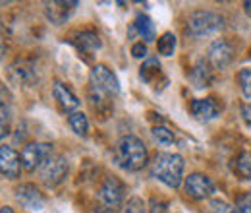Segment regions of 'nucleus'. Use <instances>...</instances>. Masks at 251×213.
<instances>
[{"label":"nucleus","instance_id":"0eeeda50","mask_svg":"<svg viewBox=\"0 0 251 213\" xmlns=\"http://www.w3.org/2000/svg\"><path fill=\"white\" fill-rule=\"evenodd\" d=\"M41 171V181L47 184L49 188H56L66 181L70 165L64 155H50L49 161L39 169Z\"/></svg>","mask_w":251,"mask_h":213},{"label":"nucleus","instance_id":"7c9ffc66","mask_svg":"<svg viewBox=\"0 0 251 213\" xmlns=\"http://www.w3.org/2000/svg\"><path fill=\"white\" fill-rule=\"evenodd\" d=\"M240 113H242V119H244V122L251 126V105H250V103H244V105H242V109H240Z\"/></svg>","mask_w":251,"mask_h":213},{"label":"nucleus","instance_id":"7ed1b4c3","mask_svg":"<svg viewBox=\"0 0 251 213\" xmlns=\"http://www.w3.org/2000/svg\"><path fill=\"white\" fill-rule=\"evenodd\" d=\"M222 28H224V18L211 10H197L188 20V33L197 39L217 35L222 31Z\"/></svg>","mask_w":251,"mask_h":213},{"label":"nucleus","instance_id":"f8f14e48","mask_svg":"<svg viewBox=\"0 0 251 213\" xmlns=\"http://www.w3.org/2000/svg\"><path fill=\"white\" fill-rule=\"evenodd\" d=\"M22 173V159L18 152L10 146H0V175H4L10 181L20 179Z\"/></svg>","mask_w":251,"mask_h":213},{"label":"nucleus","instance_id":"9d476101","mask_svg":"<svg viewBox=\"0 0 251 213\" xmlns=\"http://www.w3.org/2000/svg\"><path fill=\"white\" fill-rule=\"evenodd\" d=\"M79 6V2L75 0H54V2H45V16L50 24L54 26H64L70 16L74 14V10Z\"/></svg>","mask_w":251,"mask_h":213},{"label":"nucleus","instance_id":"f3484780","mask_svg":"<svg viewBox=\"0 0 251 213\" xmlns=\"http://www.w3.org/2000/svg\"><path fill=\"white\" fill-rule=\"evenodd\" d=\"M133 26L137 30V35L143 39V43H153L157 39L155 24H153V20L147 14H137L135 20H133Z\"/></svg>","mask_w":251,"mask_h":213},{"label":"nucleus","instance_id":"393cba45","mask_svg":"<svg viewBox=\"0 0 251 213\" xmlns=\"http://www.w3.org/2000/svg\"><path fill=\"white\" fill-rule=\"evenodd\" d=\"M238 82H240L242 93L251 99V68H242V70L238 72Z\"/></svg>","mask_w":251,"mask_h":213},{"label":"nucleus","instance_id":"1a4fd4ad","mask_svg":"<svg viewBox=\"0 0 251 213\" xmlns=\"http://www.w3.org/2000/svg\"><path fill=\"white\" fill-rule=\"evenodd\" d=\"M184 188H186V194L193 200H207L215 194V183L203 175V173H191L189 177L184 179Z\"/></svg>","mask_w":251,"mask_h":213},{"label":"nucleus","instance_id":"dca6fc26","mask_svg":"<svg viewBox=\"0 0 251 213\" xmlns=\"http://www.w3.org/2000/svg\"><path fill=\"white\" fill-rule=\"evenodd\" d=\"M189 80H191V84H193L197 90L209 88V86L213 84V68L205 61H199L195 64V68L191 70Z\"/></svg>","mask_w":251,"mask_h":213},{"label":"nucleus","instance_id":"bb28decb","mask_svg":"<svg viewBox=\"0 0 251 213\" xmlns=\"http://www.w3.org/2000/svg\"><path fill=\"white\" fill-rule=\"evenodd\" d=\"M122 213H145V204H143V200L137 198V196L129 198L127 204L122 208Z\"/></svg>","mask_w":251,"mask_h":213},{"label":"nucleus","instance_id":"6e6552de","mask_svg":"<svg viewBox=\"0 0 251 213\" xmlns=\"http://www.w3.org/2000/svg\"><path fill=\"white\" fill-rule=\"evenodd\" d=\"M234 59V49L232 45L226 41V39H215L211 45H209V51H207V64L213 68V70H224L232 64Z\"/></svg>","mask_w":251,"mask_h":213},{"label":"nucleus","instance_id":"473e14b6","mask_svg":"<svg viewBox=\"0 0 251 213\" xmlns=\"http://www.w3.org/2000/svg\"><path fill=\"white\" fill-rule=\"evenodd\" d=\"M137 37V30H135V26L131 24L129 28H127V39H135Z\"/></svg>","mask_w":251,"mask_h":213},{"label":"nucleus","instance_id":"f704fd0d","mask_svg":"<svg viewBox=\"0 0 251 213\" xmlns=\"http://www.w3.org/2000/svg\"><path fill=\"white\" fill-rule=\"evenodd\" d=\"M0 213H16V212H14V210H12L10 206H4V208L0 210Z\"/></svg>","mask_w":251,"mask_h":213},{"label":"nucleus","instance_id":"ddd939ff","mask_svg":"<svg viewBox=\"0 0 251 213\" xmlns=\"http://www.w3.org/2000/svg\"><path fill=\"white\" fill-rule=\"evenodd\" d=\"M189 111L197 121L209 122L220 115V105L211 97L209 99H195V101H191Z\"/></svg>","mask_w":251,"mask_h":213},{"label":"nucleus","instance_id":"5701e85b","mask_svg":"<svg viewBox=\"0 0 251 213\" xmlns=\"http://www.w3.org/2000/svg\"><path fill=\"white\" fill-rule=\"evenodd\" d=\"M153 138H155V142L160 144V146H172L174 142H176V138H174V132L172 130H168L166 126H155L153 128Z\"/></svg>","mask_w":251,"mask_h":213},{"label":"nucleus","instance_id":"4468645a","mask_svg":"<svg viewBox=\"0 0 251 213\" xmlns=\"http://www.w3.org/2000/svg\"><path fill=\"white\" fill-rule=\"evenodd\" d=\"M70 43L83 55H93L97 53L100 47H102V41L100 37L95 33L93 30H85V31H79L74 35V39H70Z\"/></svg>","mask_w":251,"mask_h":213},{"label":"nucleus","instance_id":"cd10ccee","mask_svg":"<svg viewBox=\"0 0 251 213\" xmlns=\"http://www.w3.org/2000/svg\"><path fill=\"white\" fill-rule=\"evenodd\" d=\"M236 210H238V213H251V192L242 194L236 200Z\"/></svg>","mask_w":251,"mask_h":213},{"label":"nucleus","instance_id":"412c9836","mask_svg":"<svg viewBox=\"0 0 251 213\" xmlns=\"http://www.w3.org/2000/svg\"><path fill=\"white\" fill-rule=\"evenodd\" d=\"M68 122H70L72 130L77 136H81V138L87 136V132H89V121H87V117L83 113H70L68 115Z\"/></svg>","mask_w":251,"mask_h":213},{"label":"nucleus","instance_id":"c85d7f7f","mask_svg":"<svg viewBox=\"0 0 251 213\" xmlns=\"http://www.w3.org/2000/svg\"><path fill=\"white\" fill-rule=\"evenodd\" d=\"M147 213H168V204L164 200H160V198H151Z\"/></svg>","mask_w":251,"mask_h":213},{"label":"nucleus","instance_id":"20e7f679","mask_svg":"<svg viewBox=\"0 0 251 213\" xmlns=\"http://www.w3.org/2000/svg\"><path fill=\"white\" fill-rule=\"evenodd\" d=\"M126 198V184L118 177H106L104 183L100 184L97 192V200L100 204V210L108 213L118 212L124 204Z\"/></svg>","mask_w":251,"mask_h":213},{"label":"nucleus","instance_id":"a878e982","mask_svg":"<svg viewBox=\"0 0 251 213\" xmlns=\"http://www.w3.org/2000/svg\"><path fill=\"white\" fill-rule=\"evenodd\" d=\"M209 210H211V213H238L236 206H232V204H228L226 200H220V198L211 200Z\"/></svg>","mask_w":251,"mask_h":213},{"label":"nucleus","instance_id":"f03ea898","mask_svg":"<svg viewBox=\"0 0 251 213\" xmlns=\"http://www.w3.org/2000/svg\"><path fill=\"white\" fill-rule=\"evenodd\" d=\"M184 171H186V161L178 153H157L153 163H151V175L158 183L176 190L184 183Z\"/></svg>","mask_w":251,"mask_h":213},{"label":"nucleus","instance_id":"2eb2a0df","mask_svg":"<svg viewBox=\"0 0 251 213\" xmlns=\"http://www.w3.org/2000/svg\"><path fill=\"white\" fill-rule=\"evenodd\" d=\"M52 97L58 101V105L62 107L66 113H77L81 101L75 97V93L70 88H66L62 82H52Z\"/></svg>","mask_w":251,"mask_h":213},{"label":"nucleus","instance_id":"a211bd4d","mask_svg":"<svg viewBox=\"0 0 251 213\" xmlns=\"http://www.w3.org/2000/svg\"><path fill=\"white\" fill-rule=\"evenodd\" d=\"M160 74H162V68H160V61H158L157 57L145 59V62L139 68V78L145 84H151V86L157 82V78H160Z\"/></svg>","mask_w":251,"mask_h":213},{"label":"nucleus","instance_id":"423d86ee","mask_svg":"<svg viewBox=\"0 0 251 213\" xmlns=\"http://www.w3.org/2000/svg\"><path fill=\"white\" fill-rule=\"evenodd\" d=\"M52 155V146L50 144H45V142H31L27 144L22 153H20V159H22V169L27 171V173H35L37 169H41L49 157Z\"/></svg>","mask_w":251,"mask_h":213},{"label":"nucleus","instance_id":"4be33fe9","mask_svg":"<svg viewBox=\"0 0 251 213\" xmlns=\"http://www.w3.org/2000/svg\"><path fill=\"white\" fill-rule=\"evenodd\" d=\"M157 51H158V55H162V57H172L174 51H176V35L170 33V31L162 33V35L158 37Z\"/></svg>","mask_w":251,"mask_h":213},{"label":"nucleus","instance_id":"f257e3e1","mask_svg":"<svg viewBox=\"0 0 251 213\" xmlns=\"http://www.w3.org/2000/svg\"><path fill=\"white\" fill-rule=\"evenodd\" d=\"M114 161L120 169H124L127 173H137L143 167H147L149 153H147L143 140L131 134L122 136L114 146Z\"/></svg>","mask_w":251,"mask_h":213},{"label":"nucleus","instance_id":"b1692460","mask_svg":"<svg viewBox=\"0 0 251 213\" xmlns=\"http://www.w3.org/2000/svg\"><path fill=\"white\" fill-rule=\"evenodd\" d=\"M10 134V109L0 99V142Z\"/></svg>","mask_w":251,"mask_h":213},{"label":"nucleus","instance_id":"39448f33","mask_svg":"<svg viewBox=\"0 0 251 213\" xmlns=\"http://www.w3.org/2000/svg\"><path fill=\"white\" fill-rule=\"evenodd\" d=\"M89 90H93L97 93H102V95H118L120 93V82L116 78V74L104 66V64H97L91 68L89 72Z\"/></svg>","mask_w":251,"mask_h":213},{"label":"nucleus","instance_id":"72a5a7b5","mask_svg":"<svg viewBox=\"0 0 251 213\" xmlns=\"http://www.w3.org/2000/svg\"><path fill=\"white\" fill-rule=\"evenodd\" d=\"M244 8H246V14L251 16V0H246V2H244Z\"/></svg>","mask_w":251,"mask_h":213},{"label":"nucleus","instance_id":"2f4dec72","mask_svg":"<svg viewBox=\"0 0 251 213\" xmlns=\"http://www.w3.org/2000/svg\"><path fill=\"white\" fill-rule=\"evenodd\" d=\"M4 53H6V37H4V30L0 28V59Z\"/></svg>","mask_w":251,"mask_h":213},{"label":"nucleus","instance_id":"6ab92c4d","mask_svg":"<svg viewBox=\"0 0 251 213\" xmlns=\"http://www.w3.org/2000/svg\"><path fill=\"white\" fill-rule=\"evenodd\" d=\"M10 76L14 78V82L25 84V86L33 84V80H35V72H33L31 66H27L25 62H20V61L10 66Z\"/></svg>","mask_w":251,"mask_h":213},{"label":"nucleus","instance_id":"aec40b11","mask_svg":"<svg viewBox=\"0 0 251 213\" xmlns=\"http://www.w3.org/2000/svg\"><path fill=\"white\" fill-rule=\"evenodd\" d=\"M234 175L242 181H251V157L248 153H242L236 161H234V167H232Z\"/></svg>","mask_w":251,"mask_h":213},{"label":"nucleus","instance_id":"9b49d317","mask_svg":"<svg viewBox=\"0 0 251 213\" xmlns=\"http://www.w3.org/2000/svg\"><path fill=\"white\" fill-rule=\"evenodd\" d=\"M16 200L24 210L29 212H39L45 208V198L41 194V190L35 184H20L16 188Z\"/></svg>","mask_w":251,"mask_h":213},{"label":"nucleus","instance_id":"c756f323","mask_svg":"<svg viewBox=\"0 0 251 213\" xmlns=\"http://www.w3.org/2000/svg\"><path fill=\"white\" fill-rule=\"evenodd\" d=\"M131 57L133 59H147V43L139 41L131 45Z\"/></svg>","mask_w":251,"mask_h":213}]
</instances>
